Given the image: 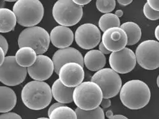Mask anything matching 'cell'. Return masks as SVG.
Masks as SVG:
<instances>
[{"label": "cell", "mask_w": 159, "mask_h": 119, "mask_svg": "<svg viewBox=\"0 0 159 119\" xmlns=\"http://www.w3.org/2000/svg\"><path fill=\"white\" fill-rule=\"evenodd\" d=\"M103 99L102 89L93 81L81 83L75 87L73 101L76 107L84 110H92L97 108Z\"/></svg>", "instance_id": "3"}, {"label": "cell", "mask_w": 159, "mask_h": 119, "mask_svg": "<svg viewBox=\"0 0 159 119\" xmlns=\"http://www.w3.org/2000/svg\"><path fill=\"white\" fill-rule=\"evenodd\" d=\"M49 119H77L75 110L66 106H62L53 110L48 115Z\"/></svg>", "instance_id": "24"}, {"label": "cell", "mask_w": 159, "mask_h": 119, "mask_svg": "<svg viewBox=\"0 0 159 119\" xmlns=\"http://www.w3.org/2000/svg\"><path fill=\"white\" fill-rule=\"evenodd\" d=\"M138 63L146 70H155L159 67V42L149 39L141 43L136 49Z\"/></svg>", "instance_id": "9"}, {"label": "cell", "mask_w": 159, "mask_h": 119, "mask_svg": "<svg viewBox=\"0 0 159 119\" xmlns=\"http://www.w3.org/2000/svg\"><path fill=\"white\" fill-rule=\"evenodd\" d=\"M17 17L14 12L8 8H2L0 9V32L1 33H7L14 29Z\"/></svg>", "instance_id": "21"}, {"label": "cell", "mask_w": 159, "mask_h": 119, "mask_svg": "<svg viewBox=\"0 0 159 119\" xmlns=\"http://www.w3.org/2000/svg\"><path fill=\"white\" fill-rule=\"evenodd\" d=\"M5 2H17L18 0H4Z\"/></svg>", "instance_id": "42"}, {"label": "cell", "mask_w": 159, "mask_h": 119, "mask_svg": "<svg viewBox=\"0 0 159 119\" xmlns=\"http://www.w3.org/2000/svg\"><path fill=\"white\" fill-rule=\"evenodd\" d=\"M72 1L75 4L82 6L89 4L92 1V0H72Z\"/></svg>", "instance_id": "34"}, {"label": "cell", "mask_w": 159, "mask_h": 119, "mask_svg": "<svg viewBox=\"0 0 159 119\" xmlns=\"http://www.w3.org/2000/svg\"><path fill=\"white\" fill-rule=\"evenodd\" d=\"M50 42L48 32L43 28L33 26L24 29L19 34L18 45L19 48H32L37 55H43L47 51Z\"/></svg>", "instance_id": "5"}, {"label": "cell", "mask_w": 159, "mask_h": 119, "mask_svg": "<svg viewBox=\"0 0 159 119\" xmlns=\"http://www.w3.org/2000/svg\"><path fill=\"white\" fill-rule=\"evenodd\" d=\"M137 63L136 54L128 48L111 52L109 58L111 68L118 74H125L133 70Z\"/></svg>", "instance_id": "10"}, {"label": "cell", "mask_w": 159, "mask_h": 119, "mask_svg": "<svg viewBox=\"0 0 159 119\" xmlns=\"http://www.w3.org/2000/svg\"><path fill=\"white\" fill-rule=\"evenodd\" d=\"M111 104V101L110 100V98H103L101 103V107L102 108H109Z\"/></svg>", "instance_id": "31"}, {"label": "cell", "mask_w": 159, "mask_h": 119, "mask_svg": "<svg viewBox=\"0 0 159 119\" xmlns=\"http://www.w3.org/2000/svg\"><path fill=\"white\" fill-rule=\"evenodd\" d=\"M27 74L28 69L20 66L14 56L7 57L0 65V81L8 86H15L22 83Z\"/></svg>", "instance_id": "8"}, {"label": "cell", "mask_w": 159, "mask_h": 119, "mask_svg": "<svg viewBox=\"0 0 159 119\" xmlns=\"http://www.w3.org/2000/svg\"><path fill=\"white\" fill-rule=\"evenodd\" d=\"M99 50L101 52H102L104 55H108V54H110L111 53L110 51H109L107 48L104 46V45L102 44V42L99 45Z\"/></svg>", "instance_id": "33"}, {"label": "cell", "mask_w": 159, "mask_h": 119, "mask_svg": "<svg viewBox=\"0 0 159 119\" xmlns=\"http://www.w3.org/2000/svg\"><path fill=\"white\" fill-rule=\"evenodd\" d=\"M83 8L72 0H58L52 9V15L60 25L70 27L78 23L83 16Z\"/></svg>", "instance_id": "6"}, {"label": "cell", "mask_w": 159, "mask_h": 119, "mask_svg": "<svg viewBox=\"0 0 159 119\" xmlns=\"http://www.w3.org/2000/svg\"><path fill=\"white\" fill-rule=\"evenodd\" d=\"M105 116L107 117V118H111V117H112L113 116V112L111 110H108L107 112H106Z\"/></svg>", "instance_id": "40"}, {"label": "cell", "mask_w": 159, "mask_h": 119, "mask_svg": "<svg viewBox=\"0 0 159 119\" xmlns=\"http://www.w3.org/2000/svg\"><path fill=\"white\" fill-rule=\"evenodd\" d=\"M102 43L111 52L118 51L127 45L128 38L126 32L120 28H112L104 32Z\"/></svg>", "instance_id": "14"}, {"label": "cell", "mask_w": 159, "mask_h": 119, "mask_svg": "<svg viewBox=\"0 0 159 119\" xmlns=\"http://www.w3.org/2000/svg\"><path fill=\"white\" fill-rule=\"evenodd\" d=\"M117 2L120 5L127 6L130 5L132 2H133V0H117Z\"/></svg>", "instance_id": "35"}, {"label": "cell", "mask_w": 159, "mask_h": 119, "mask_svg": "<svg viewBox=\"0 0 159 119\" xmlns=\"http://www.w3.org/2000/svg\"><path fill=\"white\" fill-rule=\"evenodd\" d=\"M143 13L145 17L150 20H157L159 19V11L153 10L147 3L143 6Z\"/></svg>", "instance_id": "27"}, {"label": "cell", "mask_w": 159, "mask_h": 119, "mask_svg": "<svg viewBox=\"0 0 159 119\" xmlns=\"http://www.w3.org/2000/svg\"><path fill=\"white\" fill-rule=\"evenodd\" d=\"M52 96L51 87L44 81L29 82L24 86L21 92L23 103L33 110H41L47 107Z\"/></svg>", "instance_id": "1"}, {"label": "cell", "mask_w": 159, "mask_h": 119, "mask_svg": "<svg viewBox=\"0 0 159 119\" xmlns=\"http://www.w3.org/2000/svg\"><path fill=\"white\" fill-rule=\"evenodd\" d=\"M84 61L86 68L92 72H97L103 69L107 63L104 55L97 49L89 51L84 56Z\"/></svg>", "instance_id": "17"}, {"label": "cell", "mask_w": 159, "mask_h": 119, "mask_svg": "<svg viewBox=\"0 0 159 119\" xmlns=\"http://www.w3.org/2000/svg\"><path fill=\"white\" fill-rule=\"evenodd\" d=\"M50 41L55 47L62 49L70 47L74 40V34L68 27L58 25L50 34Z\"/></svg>", "instance_id": "16"}, {"label": "cell", "mask_w": 159, "mask_h": 119, "mask_svg": "<svg viewBox=\"0 0 159 119\" xmlns=\"http://www.w3.org/2000/svg\"><path fill=\"white\" fill-rule=\"evenodd\" d=\"M59 79L66 86L76 87L82 83L85 72L84 67L76 62H70L63 65L59 70Z\"/></svg>", "instance_id": "12"}, {"label": "cell", "mask_w": 159, "mask_h": 119, "mask_svg": "<svg viewBox=\"0 0 159 119\" xmlns=\"http://www.w3.org/2000/svg\"><path fill=\"white\" fill-rule=\"evenodd\" d=\"M147 3L153 10L159 11V0H147Z\"/></svg>", "instance_id": "30"}, {"label": "cell", "mask_w": 159, "mask_h": 119, "mask_svg": "<svg viewBox=\"0 0 159 119\" xmlns=\"http://www.w3.org/2000/svg\"><path fill=\"white\" fill-rule=\"evenodd\" d=\"M75 39L78 46L84 49H92L100 43L101 34L99 28L94 24L84 23L77 28Z\"/></svg>", "instance_id": "11"}, {"label": "cell", "mask_w": 159, "mask_h": 119, "mask_svg": "<svg viewBox=\"0 0 159 119\" xmlns=\"http://www.w3.org/2000/svg\"><path fill=\"white\" fill-rule=\"evenodd\" d=\"M157 86H158V88H159V75H158L157 79Z\"/></svg>", "instance_id": "41"}, {"label": "cell", "mask_w": 159, "mask_h": 119, "mask_svg": "<svg viewBox=\"0 0 159 119\" xmlns=\"http://www.w3.org/2000/svg\"><path fill=\"white\" fill-rule=\"evenodd\" d=\"M120 28L127 34L128 38L127 45H134L139 41L141 37V29L137 23L133 22H127L122 23Z\"/></svg>", "instance_id": "22"}, {"label": "cell", "mask_w": 159, "mask_h": 119, "mask_svg": "<svg viewBox=\"0 0 159 119\" xmlns=\"http://www.w3.org/2000/svg\"><path fill=\"white\" fill-rule=\"evenodd\" d=\"M54 64V71L58 74L62 66L67 63L76 62L84 65V57L82 53L78 49L72 47H68L59 49L56 51L52 57Z\"/></svg>", "instance_id": "15"}, {"label": "cell", "mask_w": 159, "mask_h": 119, "mask_svg": "<svg viewBox=\"0 0 159 119\" xmlns=\"http://www.w3.org/2000/svg\"><path fill=\"white\" fill-rule=\"evenodd\" d=\"M115 14L118 18H120V17H121L123 16L124 12H123V11L121 10H116V11H115Z\"/></svg>", "instance_id": "39"}, {"label": "cell", "mask_w": 159, "mask_h": 119, "mask_svg": "<svg viewBox=\"0 0 159 119\" xmlns=\"http://www.w3.org/2000/svg\"><path fill=\"white\" fill-rule=\"evenodd\" d=\"M0 119H22L21 116L14 112L3 113L0 115Z\"/></svg>", "instance_id": "28"}, {"label": "cell", "mask_w": 159, "mask_h": 119, "mask_svg": "<svg viewBox=\"0 0 159 119\" xmlns=\"http://www.w3.org/2000/svg\"><path fill=\"white\" fill-rule=\"evenodd\" d=\"M62 106H66V105H65V104H63V103H59V102L52 104L50 106V107H49L48 110V115H49L52 113V112L53 110H55L56 108H58L59 107H62Z\"/></svg>", "instance_id": "32"}, {"label": "cell", "mask_w": 159, "mask_h": 119, "mask_svg": "<svg viewBox=\"0 0 159 119\" xmlns=\"http://www.w3.org/2000/svg\"><path fill=\"white\" fill-rule=\"evenodd\" d=\"M108 119H129V118L123 115H115Z\"/></svg>", "instance_id": "36"}, {"label": "cell", "mask_w": 159, "mask_h": 119, "mask_svg": "<svg viewBox=\"0 0 159 119\" xmlns=\"http://www.w3.org/2000/svg\"><path fill=\"white\" fill-rule=\"evenodd\" d=\"M0 46H1V48L2 49H3V51L7 54V53L8 49V43L7 41L6 38L2 35L0 36Z\"/></svg>", "instance_id": "29"}, {"label": "cell", "mask_w": 159, "mask_h": 119, "mask_svg": "<svg viewBox=\"0 0 159 119\" xmlns=\"http://www.w3.org/2000/svg\"><path fill=\"white\" fill-rule=\"evenodd\" d=\"M17 23L24 27H33L43 17L44 8L39 0H18L13 6Z\"/></svg>", "instance_id": "4"}, {"label": "cell", "mask_w": 159, "mask_h": 119, "mask_svg": "<svg viewBox=\"0 0 159 119\" xmlns=\"http://www.w3.org/2000/svg\"><path fill=\"white\" fill-rule=\"evenodd\" d=\"M98 24L100 29L104 32L110 28H120V21L115 14L108 13L100 17Z\"/></svg>", "instance_id": "23"}, {"label": "cell", "mask_w": 159, "mask_h": 119, "mask_svg": "<svg viewBox=\"0 0 159 119\" xmlns=\"http://www.w3.org/2000/svg\"><path fill=\"white\" fill-rule=\"evenodd\" d=\"M17 104V95L14 90L6 86L0 87V112H10Z\"/></svg>", "instance_id": "19"}, {"label": "cell", "mask_w": 159, "mask_h": 119, "mask_svg": "<svg viewBox=\"0 0 159 119\" xmlns=\"http://www.w3.org/2000/svg\"><path fill=\"white\" fill-rule=\"evenodd\" d=\"M74 89L75 87H69L64 86L59 79L52 84V96L59 103L63 104L70 103L73 101Z\"/></svg>", "instance_id": "18"}, {"label": "cell", "mask_w": 159, "mask_h": 119, "mask_svg": "<svg viewBox=\"0 0 159 119\" xmlns=\"http://www.w3.org/2000/svg\"><path fill=\"white\" fill-rule=\"evenodd\" d=\"M155 36L158 41H159V25L157 26L155 30Z\"/></svg>", "instance_id": "38"}, {"label": "cell", "mask_w": 159, "mask_h": 119, "mask_svg": "<svg viewBox=\"0 0 159 119\" xmlns=\"http://www.w3.org/2000/svg\"><path fill=\"white\" fill-rule=\"evenodd\" d=\"M0 50H1V62H0V65H2L4 61H5V52L3 51V49H2V48H0Z\"/></svg>", "instance_id": "37"}, {"label": "cell", "mask_w": 159, "mask_h": 119, "mask_svg": "<svg viewBox=\"0 0 159 119\" xmlns=\"http://www.w3.org/2000/svg\"><path fill=\"white\" fill-rule=\"evenodd\" d=\"M54 71L52 59L44 55H38L34 63L28 68V73L34 81H44L49 79Z\"/></svg>", "instance_id": "13"}, {"label": "cell", "mask_w": 159, "mask_h": 119, "mask_svg": "<svg viewBox=\"0 0 159 119\" xmlns=\"http://www.w3.org/2000/svg\"><path fill=\"white\" fill-rule=\"evenodd\" d=\"M151 98L148 86L141 80H131L125 83L120 91V98L125 107L139 110L147 106Z\"/></svg>", "instance_id": "2"}, {"label": "cell", "mask_w": 159, "mask_h": 119, "mask_svg": "<svg viewBox=\"0 0 159 119\" xmlns=\"http://www.w3.org/2000/svg\"><path fill=\"white\" fill-rule=\"evenodd\" d=\"M91 81L96 83L101 87L103 93V98H111L116 96L122 87L120 75L111 68H103L97 71L92 77Z\"/></svg>", "instance_id": "7"}, {"label": "cell", "mask_w": 159, "mask_h": 119, "mask_svg": "<svg viewBox=\"0 0 159 119\" xmlns=\"http://www.w3.org/2000/svg\"><path fill=\"white\" fill-rule=\"evenodd\" d=\"M36 52L31 47L25 46L19 48L16 54L17 63L22 67H30L36 62L37 58Z\"/></svg>", "instance_id": "20"}, {"label": "cell", "mask_w": 159, "mask_h": 119, "mask_svg": "<svg viewBox=\"0 0 159 119\" xmlns=\"http://www.w3.org/2000/svg\"><path fill=\"white\" fill-rule=\"evenodd\" d=\"M97 9L103 14H108L114 10L116 6L115 0H97Z\"/></svg>", "instance_id": "26"}, {"label": "cell", "mask_w": 159, "mask_h": 119, "mask_svg": "<svg viewBox=\"0 0 159 119\" xmlns=\"http://www.w3.org/2000/svg\"><path fill=\"white\" fill-rule=\"evenodd\" d=\"M36 119H49V118H46V117H40V118H38Z\"/></svg>", "instance_id": "43"}, {"label": "cell", "mask_w": 159, "mask_h": 119, "mask_svg": "<svg viewBox=\"0 0 159 119\" xmlns=\"http://www.w3.org/2000/svg\"><path fill=\"white\" fill-rule=\"evenodd\" d=\"M75 112L77 119H105L103 109L101 107L92 110H84L77 107Z\"/></svg>", "instance_id": "25"}]
</instances>
